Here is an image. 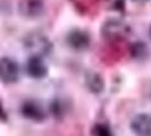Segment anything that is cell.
I'll list each match as a JSON object with an SVG mask.
<instances>
[{"instance_id":"cell-1","label":"cell","mask_w":151,"mask_h":136,"mask_svg":"<svg viewBox=\"0 0 151 136\" xmlns=\"http://www.w3.org/2000/svg\"><path fill=\"white\" fill-rule=\"evenodd\" d=\"M24 49L30 56L43 58L52 51L53 44L50 39L40 32H31L23 39Z\"/></svg>"},{"instance_id":"cell-2","label":"cell","mask_w":151,"mask_h":136,"mask_svg":"<svg viewBox=\"0 0 151 136\" xmlns=\"http://www.w3.org/2000/svg\"><path fill=\"white\" fill-rule=\"evenodd\" d=\"M129 27L117 18H109L101 26V35L107 41H118L127 37Z\"/></svg>"},{"instance_id":"cell-3","label":"cell","mask_w":151,"mask_h":136,"mask_svg":"<svg viewBox=\"0 0 151 136\" xmlns=\"http://www.w3.org/2000/svg\"><path fill=\"white\" fill-rule=\"evenodd\" d=\"M19 79V66L9 57L0 58V81L4 84H15Z\"/></svg>"},{"instance_id":"cell-4","label":"cell","mask_w":151,"mask_h":136,"mask_svg":"<svg viewBox=\"0 0 151 136\" xmlns=\"http://www.w3.org/2000/svg\"><path fill=\"white\" fill-rule=\"evenodd\" d=\"M18 13L24 18L34 19L45 14V0H19L18 1Z\"/></svg>"},{"instance_id":"cell-5","label":"cell","mask_w":151,"mask_h":136,"mask_svg":"<svg viewBox=\"0 0 151 136\" xmlns=\"http://www.w3.org/2000/svg\"><path fill=\"white\" fill-rule=\"evenodd\" d=\"M21 113L25 119L33 121V122H42L47 118L45 109L39 102L34 100L24 101L21 107Z\"/></svg>"},{"instance_id":"cell-6","label":"cell","mask_w":151,"mask_h":136,"mask_svg":"<svg viewBox=\"0 0 151 136\" xmlns=\"http://www.w3.org/2000/svg\"><path fill=\"white\" fill-rule=\"evenodd\" d=\"M66 42L70 49L75 51H84L90 47L91 37L85 31L81 29H74L70 32H68Z\"/></svg>"},{"instance_id":"cell-7","label":"cell","mask_w":151,"mask_h":136,"mask_svg":"<svg viewBox=\"0 0 151 136\" xmlns=\"http://www.w3.org/2000/svg\"><path fill=\"white\" fill-rule=\"evenodd\" d=\"M25 70L26 74L34 79H42L49 74V68L43 58L35 56H30V58L25 64Z\"/></svg>"},{"instance_id":"cell-8","label":"cell","mask_w":151,"mask_h":136,"mask_svg":"<svg viewBox=\"0 0 151 136\" xmlns=\"http://www.w3.org/2000/svg\"><path fill=\"white\" fill-rule=\"evenodd\" d=\"M131 130L136 136H151V115L139 113L131 120Z\"/></svg>"},{"instance_id":"cell-9","label":"cell","mask_w":151,"mask_h":136,"mask_svg":"<svg viewBox=\"0 0 151 136\" xmlns=\"http://www.w3.org/2000/svg\"><path fill=\"white\" fill-rule=\"evenodd\" d=\"M84 82H85L86 89L92 94L99 95L105 91V79L97 72H93V70L86 72V74L84 76Z\"/></svg>"},{"instance_id":"cell-10","label":"cell","mask_w":151,"mask_h":136,"mask_svg":"<svg viewBox=\"0 0 151 136\" xmlns=\"http://www.w3.org/2000/svg\"><path fill=\"white\" fill-rule=\"evenodd\" d=\"M91 136H114V133L109 124L96 122L91 128Z\"/></svg>"},{"instance_id":"cell-11","label":"cell","mask_w":151,"mask_h":136,"mask_svg":"<svg viewBox=\"0 0 151 136\" xmlns=\"http://www.w3.org/2000/svg\"><path fill=\"white\" fill-rule=\"evenodd\" d=\"M148 50L149 49H148L147 44L141 42V41H137L135 43H133L131 45V49H129L131 56L133 58H135V59H143V58H145L148 56V52H149Z\"/></svg>"},{"instance_id":"cell-12","label":"cell","mask_w":151,"mask_h":136,"mask_svg":"<svg viewBox=\"0 0 151 136\" xmlns=\"http://www.w3.org/2000/svg\"><path fill=\"white\" fill-rule=\"evenodd\" d=\"M50 112L52 115L56 119H61L64 117V113H65V107L64 103L61 102L60 100L58 99H55L51 101L50 103Z\"/></svg>"},{"instance_id":"cell-13","label":"cell","mask_w":151,"mask_h":136,"mask_svg":"<svg viewBox=\"0 0 151 136\" xmlns=\"http://www.w3.org/2000/svg\"><path fill=\"white\" fill-rule=\"evenodd\" d=\"M0 121H2V122H7L8 121V113L4 105L1 103V101H0Z\"/></svg>"},{"instance_id":"cell-14","label":"cell","mask_w":151,"mask_h":136,"mask_svg":"<svg viewBox=\"0 0 151 136\" xmlns=\"http://www.w3.org/2000/svg\"><path fill=\"white\" fill-rule=\"evenodd\" d=\"M133 2H136V4H144V2H147L148 0H132Z\"/></svg>"},{"instance_id":"cell-15","label":"cell","mask_w":151,"mask_h":136,"mask_svg":"<svg viewBox=\"0 0 151 136\" xmlns=\"http://www.w3.org/2000/svg\"><path fill=\"white\" fill-rule=\"evenodd\" d=\"M150 37H151V26H150Z\"/></svg>"},{"instance_id":"cell-16","label":"cell","mask_w":151,"mask_h":136,"mask_svg":"<svg viewBox=\"0 0 151 136\" xmlns=\"http://www.w3.org/2000/svg\"><path fill=\"white\" fill-rule=\"evenodd\" d=\"M150 97H151V92H150Z\"/></svg>"}]
</instances>
